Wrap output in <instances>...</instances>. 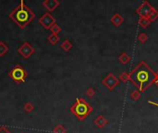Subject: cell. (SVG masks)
Here are the masks:
<instances>
[{"instance_id": "1", "label": "cell", "mask_w": 158, "mask_h": 133, "mask_svg": "<svg viewBox=\"0 0 158 133\" xmlns=\"http://www.w3.org/2000/svg\"><path fill=\"white\" fill-rule=\"evenodd\" d=\"M155 77V73L145 63H141L137 66L130 75V81L141 91L146 89V87H148L153 81Z\"/></svg>"}, {"instance_id": "2", "label": "cell", "mask_w": 158, "mask_h": 133, "mask_svg": "<svg viewBox=\"0 0 158 133\" xmlns=\"http://www.w3.org/2000/svg\"><path fill=\"white\" fill-rule=\"evenodd\" d=\"M11 18L20 27H24L25 25L32 20V19L33 18V13L27 7L20 6L13 11V13L11 14Z\"/></svg>"}, {"instance_id": "3", "label": "cell", "mask_w": 158, "mask_h": 133, "mask_svg": "<svg viewBox=\"0 0 158 133\" xmlns=\"http://www.w3.org/2000/svg\"><path fill=\"white\" fill-rule=\"evenodd\" d=\"M71 110H72L73 113L78 116V118H80V119H82L83 118H85V116L90 113L91 108L88 103L84 101V100L78 99L76 103L71 107Z\"/></svg>"}, {"instance_id": "4", "label": "cell", "mask_w": 158, "mask_h": 133, "mask_svg": "<svg viewBox=\"0 0 158 133\" xmlns=\"http://www.w3.org/2000/svg\"><path fill=\"white\" fill-rule=\"evenodd\" d=\"M11 76L13 78V80L17 81H23L25 76H26V73H25V71L22 69L16 68L15 69H13V71H12Z\"/></svg>"}, {"instance_id": "5", "label": "cell", "mask_w": 158, "mask_h": 133, "mask_svg": "<svg viewBox=\"0 0 158 133\" xmlns=\"http://www.w3.org/2000/svg\"><path fill=\"white\" fill-rule=\"evenodd\" d=\"M54 21H55V19H54L53 17L50 14H48V13L44 14L40 19V23L43 25L44 28H46V29H49L50 27H51V25L54 23Z\"/></svg>"}, {"instance_id": "6", "label": "cell", "mask_w": 158, "mask_h": 133, "mask_svg": "<svg viewBox=\"0 0 158 133\" xmlns=\"http://www.w3.org/2000/svg\"><path fill=\"white\" fill-rule=\"evenodd\" d=\"M33 52V49L32 48V46L29 44H24L22 47L19 48V53L24 57H28L30 56Z\"/></svg>"}, {"instance_id": "7", "label": "cell", "mask_w": 158, "mask_h": 133, "mask_svg": "<svg viewBox=\"0 0 158 133\" xmlns=\"http://www.w3.org/2000/svg\"><path fill=\"white\" fill-rule=\"evenodd\" d=\"M152 11V7L149 5L148 3L144 2L141 7L138 9V13L141 15V16H145V15H149L151 13Z\"/></svg>"}, {"instance_id": "8", "label": "cell", "mask_w": 158, "mask_h": 133, "mask_svg": "<svg viewBox=\"0 0 158 133\" xmlns=\"http://www.w3.org/2000/svg\"><path fill=\"white\" fill-rule=\"evenodd\" d=\"M104 83L108 87L109 89H112L113 87L118 83V80L113 76L112 74H109L108 76L105 79V81H104Z\"/></svg>"}, {"instance_id": "9", "label": "cell", "mask_w": 158, "mask_h": 133, "mask_svg": "<svg viewBox=\"0 0 158 133\" xmlns=\"http://www.w3.org/2000/svg\"><path fill=\"white\" fill-rule=\"evenodd\" d=\"M43 5L46 7L49 10H53V9H55L56 7L58 5V2L54 1V0H51V1L49 0V1H45V2H44Z\"/></svg>"}, {"instance_id": "10", "label": "cell", "mask_w": 158, "mask_h": 133, "mask_svg": "<svg viewBox=\"0 0 158 133\" xmlns=\"http://www.w3.org/2000/svg\"><path fill=\"white\" fill-rule=\"evenodd\" d=\"M122 18H120V16L118 15V14H116L113 18H112V21H113V23H115L116 26H118V25H119L120 23L122 22Z\"/></svg>"}, {"instance_id": "11", "label": "cell", "mask_w": 158, "mask_h": 133, "mask_svg": "<svg viewBox=\"0 0 158 133\" xmlns=\"http://www.w3.org/2000/svg\"><path fill=\"white\" fill-rule=\"evenodd\" d=\"M106 120L103 118V116H98L97 119L95 120V124H97L98 125V127H103L104 125L106 124Z\"/></svg>"}, {"instance_id": "12", "label": "cell", "mask_w": 158, "mask_h": 133, "mask_svg": "<svg viewBox=\"0 0 158 133\" xmlns=\"http://www.w3.org/2000/svg\"><path fill=\"white\" fill-rule=\"evenodd\" d=\"M7 50V48L5 46V44L3 43H0V55H3L4 53H6V51Z\"/></svg>"}, {"instance_id": "13", "label": "cell", "mask_w": 158, "mask_h": 133, "mask_svg": "<svg viewBox=\"0 0 158 133\" xmlns=\"http://www.w3.org/2000/svg\"><path fill=\"white\" fill-rule=\"evenodd\" d=\"M49 41L51 42L52 44H56V42L58 41V37H56V35H55V38H53V36L49 37Z\"/></svg>"}, {"instance_id": "14", "label": "cell", "mask_w": 158, "mask_h": 133, "mask_svg": "<svg viewBox=\"0 0 158 133\" xmlns=\"http://www.w3.org/2000/svg\"><path fill=\"white\" fill-rule=\"evenodd\" d=\"M140 21H141V24L143 25V26H146V25L149 23V22H148V20H147V19H145L144 18H143V19H141L140 20Z\"/></svg>"}, {"instance_id": "15", "label": "cell", "mask_w": 158, "mask_h": 133, "mask_svg": "<svg viewBox=\"0 0 158 133\" xmlns=\"http://www.w3.org/2000/svg\"><path fill=\"white\" fill-rule=\"evenodd\" d=\"M120 79H121V80L122 81H126L127 80V79H128V75L126 74V73H123L122 75H121V76H120Z\"/></svg>"}, {"instance_id": "16", "label": "cell", "mask_w": 158, "mask_h": 133, "mask_svg": "<svg viewBox=\"0 0 158 133\" xmlns=\"http://www.w3.org/2000/svg\"><path fill=\"white\" fill-rule=\"evenodd\" d=\"M149 103H152V105H157V106H158V103H153V102H151V101H149Z\"/></svg>"}]
</instances>
